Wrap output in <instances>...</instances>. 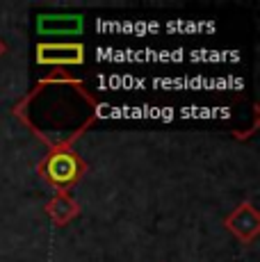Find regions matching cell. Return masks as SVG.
Returning a JSON list of instances; mask_svg holds the SVG:
<instances>
[{"mask_svg":"<svg viewBox=\"0 0 260 262\" xmlns=\"http://www.w3.org/2000/svg\"><path fill=\"white\" fill-rule=\"evenodd\" d=\"M226 228L237 239L251 242L260 233V214L256 212V208L251 203H242L226 216Z\"/></svg>","mask_w":260,"mask_h":262,"instance_id":"3","label":"cell"},{"mask_svg":"<svg viewBox=\"0 0 260 262\" xmlns=\"http://www.w3.org/2000/svg\"><path fill=\"white\" fill-rule=\"evenodd\" d=\"M5 53V46H3V43H0V55H3Z\"/></svg>","mask_w":260,"mask_h":262,"instance_id":"6","label":"cell"},{"mask_svg":"<svg viewBox=\"0 0 260 262\" xmlns=\"http://www.w3.org/2000/svg\"><path fill=\"white\" fill-rule=\"evenodd\" d=\"M39 34H78L82 30L80 14H41L37 18Z\"/></svg>","mask_w":260,"mask_h":262,"instance_id":"4","label":"cell"},{"mask_svg":"<svg viewBox=\"0 0 260 262\" xmlns=\"http://www.w3.org/2000/svg\"><path fill=\"white\" fill-rule=\"evenodd\" d=\"M82 171H84V162L71 148H67V146L53 148L51 153L41 160V164H39V176L59 191L71 189L80 180Z\"/></svg>","mask_w":260,"mask_h":262,"instance_id":"1","label":"cell"},{"mask_svg":"<svg viewBox=\"0 0 260 262\" xmlns=\"http://www.w3.org/2000/svg\"><path fill=\"white\" fill-rule=\"evenodd\" d=\"M46 214L53 219V224L57 226H67L71 219H76L80 214V205L67 191H59L55 199H51V203L46 205Z\"/></svg>","mask_w":260,"mask_h":262,"instance_id":"5","label":"cell"},{"mask_svg":"<svg viewBox=\"0 0 260 262\" xmlns=\"http://www.w3.org/2000/svg\"><path fill=\"white\" fill-rule=\"evenodd\" d=\"M37 62L44 67H69L84 62L82 43H39Z\"/></svg>","mask_w":260,"mask_h":262,"instance_id":"2","label":"cell"}]
</instances>
